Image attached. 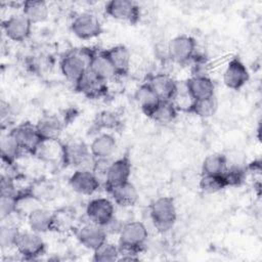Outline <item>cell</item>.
Instances as JSON below:
<instances>
[{
    "instance_id": "obj_21",
    "label": "cell",
    "mask_w": 262,
    "mask_h": 262,
    "mask_svg": "<svg viewBox=\"0 0 262 262\" xmlns=\"http://www.w3.org/2000/svg\"><path fill=\"white\" fill-rule=\"evenodd\" d=\"M90 152L94 160L110 159L117 147L116 139L108 133L97 135L90 144Z\"/></svg>"
},
{
    "instance_id": "obj_18",
    "label": "cell",
    "mask_w": 262,
    "mask_h": 262,
    "mask_svg": "<svg viewBox=\"0 0 262 262\" xmlns=\"http://www.w3.org/2000/svg\"><path fill=\"white\" fill-rule=\"evenodd\" d=\"M185 88L192 100L214 96L215 85L206 75H193L185 82Z\"/></svg>"
},
{
    "instance_id": "obj_33",
    "label": "cell",
    "mask_w": 262,
    "mask_h": 262,
    "mask_svg": "<svg viewBox=\"0 0 262 262\" xmlns=\"http://www.w3.org/2000/svg\"><path fill=\"white\" fill-rule=\"evenodd\" d=\"M27 188L41 203L54 198L57 190V187L49 180H37Z\"/></svg>"
},
{
    "instance_id": "obj_5",
    "label": "cell",
    "mask_w": 262,
    "mask_h": 262,
    "mask_svg": "<svg viewBox=\"0 0 262 262\" xmlns=\"http://www.w3.org/2000/svg\"><path fill=\"white\" fill-rule=\"evenodd\" d=\"M14 248L24 259L33 260L44 254L45 243L40 236V233L33 230L20 231Z\"/></svg>"
},
{
    "instance_id": "obj_28",
    "label": "cell",
    "mask_w": 262,
    "mask_h": 262,
    "mask_svg": "<svg viewBox=\"0 0 262 262\" xmlns=\"http://www.w3.org/2000/svg\"><path fill=\"white\" fill-rule=\"evenodd\" d=\"M0 148L2 161L8 166H12L14 164V161L23 151L21 146L19 145L15 137L10 133V131L1 136Z\"/></svg>"
},
{
    "instance_id": "obj_15",
    "label": "cell",
    "mask_w": 262,
    "mask_h": 262,
    "mask_svg": "<svg viewBox=\"0 0 262 262\" xmlns=\"http://www.w3.org/2000/svg\"><path fill=\"white\" fill-rule=\"evenodd\" d=\"M2 30L8 39L21 42L30 37L32 24L23 13L13 14L2 21Z\"/></svg>"
},
{
    "instance_id": "obj_23",
    "label": "cell",
    "mask_w": 262,
    "mask_h": 262,
    "mask_svg": "<svg viewBox=\"0 0 262 262\" xmlns=\"http://www.w3.org/2000/svg\"><path fill=\"white\" fill-rule=\"evenodd\" d=\"M27 220L30 229L37 233L41 234L52 231L53 212L48 211L42 207L33 210L27 216Z\"/></svg>"
},
{
    "instance_id": "obj_6",
    "label": "cell",
    "mask_w": 262,
    "mask_h": 262,
    "mask_svg": "<svg viewBox=\"0 0 262 262\" xmlns=\"http://www.w3.org/2000/svg\"><path fill=\"white\" fill-rule=\"evenodd\" d=\"M73 34L82 40H89L98 37L102 33V26L94 14L82 12L76 15L71 24Z\"/></svg>"
},
{
    "instance_id": "obj_25",
    "label": "cell",
    "mask_w": 262,
    "mask_h": 262,
    "mask_svg": "<svg viewBox=\"0 0 262 262\" xmlns=\"http://www.w3.org/2000/svg\"><path fill=\"white\" fill-rule=\"evenodd\" d=\"M34 155L43 161L60 162L62 164L63 143L59 142L58 139H43Z\"/></svg>"
},
{
    "instance_id": "obj_27",
    "label": "cell",
    "mask_w": 262,
    "mask_h": 262,
    "mask_svg": "<svg viewBox=\"0 0 262 262\" xmlns=\"http://www.w3.org/2000/svg\"><path fill=\"white\" fill-rule=\"evenodd\" d=\"M23 14L30 20L32 25L43 23L49 15V8L45 1L29 0L21 4Z\"/></svg>"
},
{
    "instance_id": "obj_29",
    "label": "cell",
    "mask_w": 262,
    "mask_h": 262,
    "mask_svg": "<svg viewBox=\"0 0 262 262\" xmlns=\"http://www.w3.org/2000/svg\"><path fill=\"white\" fill-rule=\"evenodd\" d=\"M178 112L179 110L173 101L161 100L147 117L156 123L166 125L172 123L176 119Z\"/></svg>"
},
{
    "instance_id": "obj_36",
    "label": "cell",
    "mask_w": 262,
    "mask_h": 262,
    "mask_svg": "<svg viewBox=\"0 0 262 262\" xmlns=\"http://www.w3.org/2000/svg\"><path fill=\"white\" fill-rule=\"evenodd\" d=\"M19 232L15 225L9 223L2 224L0 228V245L2 249L14 248Z\"/></svg>"
},
{
    "instance_id": "obj_13",
    "label": "cell",
    "mask_w": 262,
    "mask_h": 262,
    "mask_svg": "<svg viewBox=\"0 0 262 262\" xmlns=\"http://www.w3.org/2000/svg\"><path fill=\"white\" fill-rule=\"evenodd\" d=\"M69 184L77 193L91 195L98 190L100 186V179L91 170L78 169L71 175Z\"/></svg>"
},
{
    "instance_id": "obj_4",
    "label": "cell",
    "mask_w": 262,
    "mask_h": 262,
    "mask_svg": "<svg viewBox=\"0 0 262 262\" xmlns=\"http://www.w3.org/2000/svg\"><path fill=\"white\" fill-rule=\"evenodd\" d=\"M150 219L156 228L165 232L172 228L177 219V210L171 196H161L149 206Z\"/></svg>"
},
{
    "instance_id": "obj_35",
    "label": "cell",
    "mask_w": 262,
    "mask_h": 262,
    "mask_svg": "<svg viewBox=\"0 0 262 262\" xmlns=\"http://www.w3.org/2000/svg\"><path fill=\"white\" fill-rule=\"evenodd\" d=\"M120 257L119 247L105 242L95 251H93V261L96 262H113L118 261Z\"/></svg>"
},
{
    "instance_id": "obj_19",
    "label": "cell",
    "mask_w": 262,
    "mask_h": 262,
    "mask_svg": "<svg viewBox=\"0 0 262 262\" xmlns=\"http://www.w3.org/2000/svg\"><path fill=\"white\" fill-rule=\"evenodd\" d=\"M114 200V202L124 208L134 206L138 201V191L130 181L110 187L105 189Z\"/></svg>"
},
{
    "instance_id": "obj_30",
    "label": "cell",
    "mask_w": 262,
    "mask_h": 262,
    "mask_svg": "<svg viewBox=\"0 0 262 262\" xmlns=\"http://www.w3.org/2000/svg\"><path fill=\"white\" fill-rule=\"evenodd\" d=\"M134 98L145 116H148L149 113L155 108V106L161 101L155 91L146 82L141 84L136 89Z\"/></svg>"
},
{
    "instance_id": "obj_32",
    "label": "cell",
    "mask_w": 262,
    "mask_h": 262,
    "mask_svg": "<svg viewBox=\"0 0 262 262\" xmlns=\"http://www.w3.org/2000/svg\"><path fill=\"white\" fill-rule=\"evenodd\" d=\"M216 110L217 101L215 96H212L209 98L192 100L186 112L193 114L200 118H209L216 113Z\"/></svg>"
},
{
    "instance_id": "obj_16",
    "label": "cell",
    "mask_w": 262,
    "mask_h": 262,
    "mask_svg": "<svg viewBox=\"0 0 262 262\" xmlns=\"http://www.w3.org/2000/svg\"><path fill=\"white\" fill-rule=\"evenodd\" d=\"M131 175V161L127 156L113 161L105 173L104 188H110L129 181Z\"/></svg>"
},
{
    "instance_id": "obj_17",
    "label": "cell",
    "mask_w": 262,
    "mask_h": 262,
    "mask_svg": "<svg viewBox=\"0 0 262 262\" xmlns=\"http://www.w3.org/2000/svg\"><path fill=\"white\" fill-rule=\"evenodd\" d=\"M146 83L155 91L160 100L172 101L177 93V82L167 74L159 73L151 75Z\"/></svg>"
},
{
    "instance_id": "obj_24",
    "label": "cell",
    "mask_w": 262,
    "mask_h": 262,
    "mask_svg": "<svg viewBox=\"0 0 262 262\" xmlns=\"http://www.w3.org/2000/svg\"><path fill=\"white\" fill-rule=\"evenodd\" d=\"M89 70L92 73H94L97 77H99L100 79H102L106 82L118 76L114 67L112 66L111 61L104 54L103 50L102 51L95 50V52L92 56V59L90 61Z\"/></svg>"
},
{
    "instance_id": "obj_3",
    "label": "cell",
    "mask_w": 262,
    "mask_h": 262,
    "mask_svg": "<svg viewBox=\"0 0 262 262\" xmlns=\"http://www.w3.org/2000/svg\"><path fill=\"white\" fill-rule=\"evenodd\" d=\"M62 164L66 167L93 170L94 158L90 152V147L82 140L73 139L63 143Z\"/></svg>"
},
{
    "instance_id": "obj_7",
    "label": "cell",
    "mask_w": 262,
    "mask_h": 262,
    "mask_svg": "<svg viewBox=\"0 0 262 262\" xmlns=\"http://www.w3.org/2000/svg\"><path fill=\"white\" fill-rule=\"evenodd\" d=\"M196 42L188 35H179L168 44L169 57L176 63H186L195 55Z\"/></svg>"
},
{
    "instance_id": "obj_9",
    "label": "cell",
    "mask_w": 262,
    "mask_h": 262,
    "mask_svg": "<svg viewBox=\"0 0 262 262\" xmlns=\"http://www.w3.org/2000/svg\"><path fill=\"white\" fill-rule=\"evenodd\" d=\"M75 235L83 247L95 251L106 242L107 233L102 226L89 221V223L76 227Z\"/></svg>"
},
{
    "instance_id": "obj_14",
    "label": "cell",
    "mask_w": 262,
    "mask_h": 262,
    "mask_svg": "<svg viewBox=\"0 0 262 262\" xmlns=\"http://www.w3.org/2000/svg\"><path fill=\"white\" fill-rule=\"evenodd\" d=\"M74 87L78 92L90 99L100 98L107 92L106 81L97 77L89 69L74 85Z\"/></svg>"
},
{
    "instance_id": "obj_31",
    "label": "cell",
    "mask_w": 262,
    "mask_h": 262,
    "mask_svg": "<svg viewBox=\"0 0 262 262\" xmlns=\"http://www.w3.org/2000/svg\"><path fill=\"white\" fill-rule=\"evenodd\" d=\"M227 167V158L222 154H212L202 164V175H221Z\"/></svg>"
},
{
    "instance_id": "obj_22",
    "label": "cell",
    "mask_w": 262,
    "mask_h": 262,
    "mask_svg": "<svg viewBox=\"0 0 262 262\" xmlns=\"http://www.w3.org/2000/svg\"><path fill=\"white\" fill-rule=\"evenodd\" d=\"M36 127L42 139H58L63 129V123L56 115H44L37 121Z\"/></svg>"
},
{
    "instance_id": "obj_2",
    "label": "cell",
    "mask_w": 262,
    "mask_h": 262,
    "mask_svg": "<svg viewBox=\"0 0 262 262\" xmlns=\"http://www.w3.org/2000/svg\"><path fill=\"white\" fill-rule=\"evenodd\" d=\"M95 50L92 48H74L67 52L60 60V71L64 78L74 85L89 69Z\"/></svg>"
},
{
    "instance_id": "obj_37",
    "label": "cell",
    "mask_w": 262,
    "mask_h": 262,
    "mask_svg": "<svg viewBox=\"0 0 262 262\" xmlns=\"http://www.w3.org/2000/svg\"><path fill=\"white\" fill-rule=\"evenodd\" d=\"M17 194H0V216L2 220L16 214Z\"/></svg>"
},
{
    "instance_id": "obj_12",
    "label": "cell",
    "mask_w": 262,
    "mask_h": 262,
    "mask_svg": "<svg viewBox=\"0 0 262 262\" xmlns=\"http://www.w3.org/2000/svg\"><path fill=\"white\" fill-rule=\"evenodd\" d=\"M249 79L250 74L245 63L237 56L232 57L223 72L225 86L232 90H238L247 84Z\"/></svg>"
},
{
    "instance_id": "obj_20",
    "label": "cell",
    "mask_w": 262,
    "mask_h": 262,
    "mask_svg": "<svg viewBox=\"0 0 262 262\" xmlns=\"http://www.w3.org/2000/svg\"><path fill=\"white\" fill-rule=\"evenodd\" d=\"M103 52L111 61L118 76H125L129 72L131 56L126 46L116 45L103 50Z\"/></svg>"
},
{
    "instance_id": "obj_38",
    "label": "cell",
    "mask_w": 262,
    "mask_h": 262,
    "mask_svg": "<svg viewBox=\"0 0 262 262\" xmlns=\"http://www.w3.org/2000/svg\"><path fill=\"white\" fill-rule=\"evenodd\" d=\"M94 125L100 129H117L120 125V120L118 116L113 112H102L97 115Z\"/></svg>"
},
{
    "instance_id": "obj_10",
    "label": "cell",
    "mask_w": 262,
    "mask_h": 262,
    "mask_svg": "<svg viewBox=\"0 0 262 262\" xmlns=\"http://www.w3.org/2000/svg\"><path fill=\"white\" fill-rule=\"evenodd\" d=\"M10 133L15 137L23 150L34 155L43 140L40 136L36 124L24 122L10 129Z\"/></svg>"
},
{
    "instance_id": "obj_8",
    "label": "cell",
    "mask_w": 262,
    "mask_h": 262,
    "mask_svg": "<svg viewBox=\"0 0 262 262\" xmlns=\"http://www.w3.org/2000/svg\"><path fill=\"white\" fill-rule=\"evenodd\" d=\"M105 13L117 20L135 25L140 18V8L134 1L112 0L105 4Z\"/></svg>"
},
{
    "instance_id": "obj_34",
    "label": "cell",
    "mask_w": 262,
    "mask_h": 262,
    "mask_svg": "<svg viewBox=\"0 0 262 262\" xmlns=\"http://www.w3.org/2000/svg\"><path fill=\"white\" fill-rule=\"evenodd\" d=\"M199 186L205 193H215L228 186L223 174L221 175H202Z\"/></svg>"
},
{
    "instance_id": "obj_1",
    "label": "cell",
    "mask_w": 262,
    "mask_h": 262,
    "mask_svg": "<svg viewBox=\"0 0 262 262\" xmlns=\"http://www.w3.org/2000/svg\"><path fill=\"white\" fill-rule=\"evenodd\" d=\"M148 232L145 225L139 221H130L123 224L119 232L120 257L118 261L138 260V254L147 241Z\"/></svg>"
},
{
    "instance_id": "obj_26",
    "label": "cell",
    "mask_w": 262,
    "mask_h": 262,
    "mask_svg": "<svg viewBox=\"0 0 262 262\" xmlns=\"http://www.w3.org/2000/svg\"><path fill=\"white\" fill-rule=\"evenodd\" d=\"M76 221V210L71 207H62L53 211V222L52 231L67 232L69 230H74Z\"/></svg>"
},
{
    "instance_id": "obj_11",
    "label": "cell",
    "mask_w": 262,
    "mask_h": 262,
    "mask_svg": "<svg viewBox=\"0 0 262 262\" xmlns=\"http://www.w3.org/2000/svg\"><path fill=\"white\" fill-rule=\"evenodd\" d=\"M86 215L90 222L104 226L116 216L114 204L106 198L93 199L86 207Z\"/></svg>"
}]
</instances>
